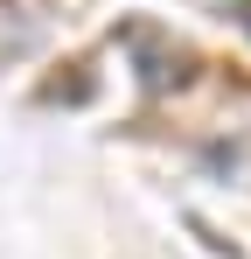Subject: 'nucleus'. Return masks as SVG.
<instances>
[{
  "label": "nucleus",
  "instance_id": "nucleus-1",
  "mask_svg": "<svg viewBox=\"0 0 251 259\" xmlns=\"http://www.w3.org/2000/svg\"><path fill=\"white\" fill-rule=\"evenodd\" d=\"M189 7H203V14H216V21H230V28L251 35V0H189Z\"/></svg>",
  "mask_w": 251,
  "mask_h": 259
}]
</instances>
